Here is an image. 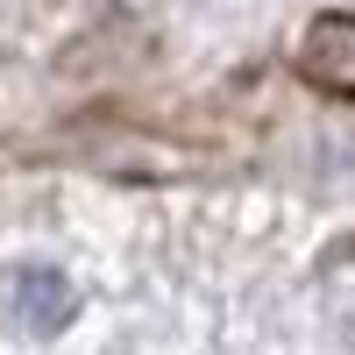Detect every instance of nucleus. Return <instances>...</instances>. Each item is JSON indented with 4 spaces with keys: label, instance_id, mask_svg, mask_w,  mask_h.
<instances>
[{
    "label": "nucleus",
    "instance_id": "f03ea898",
    "mask_svg": "<svg viewBox=\"0 0 355 355\" xmlns=\"http://www.w3.org/2000/svg\"><path fill=\"white\" fill-rule=\"evenodd\" d=\"M299 64L320 78V85H334V93H355V21H313V36H306V57Z\"/></svg>",
    "mask_w": 355,
    "mask_h": 355
},
{
    "label": "nucleus",
    "instance_id": "f257e3e1",
    "mask_svg": "<svg viewBox=\"0 0 355 355\" xmlns=\"http://www.w3.org/2000/svg\"><path fill=\"white\" fill-rule=\"evenodd\" d=\"M0 306L21 334H57L78 313V284L57 263H15V270H0Z\"/></svg>",
    "mask_w": 355,
    "mask_h": 355
}]
</instances>
